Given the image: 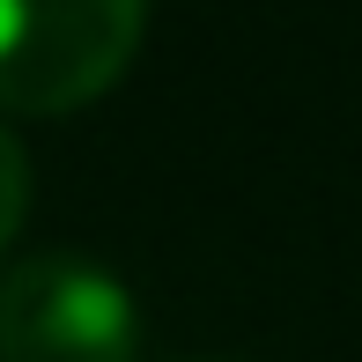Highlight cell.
<instances>
[{"label": "cell", "mask_w": 362, "mask_h": 362, "mask_svg": "<svg viewBox=\"0 0 362 362\" xmlns=\"http://www.w3.org/2000/svg\"><path fill=\"white\" fill-rule=\"evenodd\" d=\"M23 215H30V156H23V141L0 126V252L15 244Z\"/></svg>", "instance_id": "cell-3"}, {"label": "cell", "mask_w": 362, "mask_h": 362, "mask_svg": "<svg viewBox=\"0 0 362 362\" xmlns=\"http://www.w3.org/2000/svg\"><path fill=\"white\" fill-rule=\"evenodd\" d=\"M148 0H0V111L59 119L111 89L141 52Z\"/></svg>", "instance_id": "cell-1"}, {"label": "cell", "mask_w": 362, "mask_h": 362, "mask_svg": "<svg viewBox=\"0 0 362 362\" xmlns=\"http://www.w3.org/2000/svg\"><path fill=\"white\" fill-rule=\"evenodd\" d=\"M200 362H222V355H200Z\"/></svg>", "instance_id": "cell-4"}, {"label": "cell", "mask_w": 362, "mask_h": 362, "mask_svg": "<svg viewBox=\"0 0 362 362\" xmlns=\"http://www.w3.org/2000/svg\"><path fill=\"white\" fill-rule=\"evenodd\" d=\"M0 362H141V310L111 267L37 252L0 274Z\"/></svg>", "instance_id": "cell-2"}]
</instances>
